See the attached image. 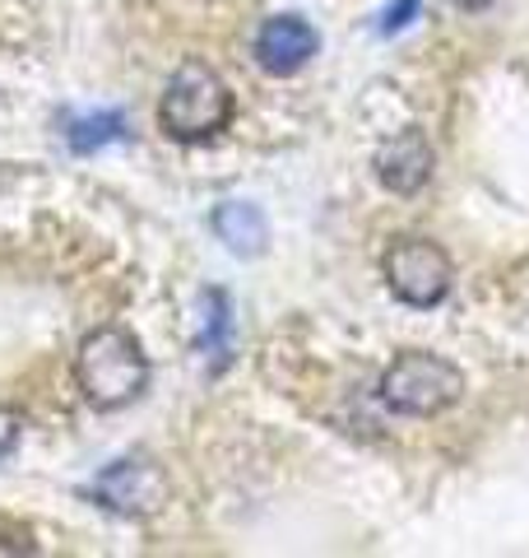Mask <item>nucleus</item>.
<instances>
[{
  "label": "nucleus",
  "instance_id": "f257e3e1",
  "mask_svg": "<svg viewBox=\"0 0 529 558\" xmlns=\"http://www.w3.org/2000/svg\"><path fill=\"white\" fill-rule=\"evenodd\" d=\"M75 381H79V391L94 410H102V414L126 410L131 400H139L149 387V359H145V349H139V340L131 336V330L98 326L79 340Z\"/></svg>",
  "mask_w": 529,
  "mask_h": 558
},
{
  "label": "nucleus",
  "instance_id": "f03ea898",
  "mask_svg": "<svg viewBox=\"0 0 529 558\" xmlns=\"http://www.w3.org/2000/svg\"><path fill=\"white\" fill-rule=\"evenodd\" d=\"M227 121H233V89H227V80L205 61H186L168 80L163 102H158L163 135L182 140V145H205V140L227 131Z\"/></svg>",
  "mask_w": 529,
  "mask_h": 558
},
{
  "label": "nucleus",
  "instance_id": "7ed1b4c3",
  "mask_svg": "<svg viewBox=\"0 0 529 558\" xmlns=\"http://www.w3.org/2000/svg\"><path fill=\"white\" fill-rule=\"evenodd\" d=\"M465 391V377L451 359L428 354V349H404V354L381 373V400L395 414L428 418L451 410Z\"/></svg>",
  "mask_w": 529,
  "mask_h": 558
},
{
  "label": "nucleus",
  "instance_id": "20e7f679",
  "mask_svg": "<svg viewBox=\"0 0 529 558\" xmlns=\"http://www.w3.org/2000/svg\"><path fill=\"white\" fill-rule=\"evenodd\" d=\"M385 284L404 307H436L446 303V293L455 284L451 256L436 247L432 238H399L391 242V252L381 260Z\"/></svg>",
  "mask_w": 529,
  "mask_h": 558
},
{
  "label": "nucleus",
  "instance_id": "39448f33",
  "mask_svg": "<svg viewBox=\"0 0 529 558\" xmlns=\"http://www.w3.org/2000/svg\"><path fill=\"white\" fill-rule=\"evenodd\" d=\"M88 494L116 517H153L168 502V475L153 457H121L98 470Z\"/></svg>",
  "mask_w": 529,
  "mask_h": 558
},
{
  "label": "nucleus",
  "instance_id": "423d86ee",
  "mask_svg": "<svg viewBox=\"0 0 529 558\" xmlns=\"http://www.w3.org/2000/svg\"><path fill=\"white\" fill-rule=\"evenodd\" d=\"M316 51H321V33L303 14H270L256 33V65L264 75H297Z\"/></svg>",
  "mask_w": 529,
  "mask_h": 558
},
{
  "label": "nucleus",
  "instance_id": "0eeeda50",
  "mask_svg": "<svg viewBox=\"0 0 529 558\" xmlns=\"http://www.w3.org/2000/svg\"><path fill=\"white\" fill-rule=\"evenodd\" d=\"M432 168H436V154L428 145V135L414 131V126L391 135L377 154V178L385 191H395V196H418V191L428 186Z\"/></svg>",
  "mask_w": 529,
  "mask_h": 558
},
{
  "label": "nucleus",
  "instance_id": "6e6552de",
  "mask_svg": "<svg viewBox=\"0 0 529 558\" xmlns=\"http://www.w3.org/2000/svg\"><path fill=\"white\" fill-rule=\"evenodd\" d=\"M214 233L233 256H260L270 247V223L251 201H223L214 209Z\"/></svg>",
  "mask_w": 529,
  "mask_h": 558
},
{
  "label": "nucleus",
  "instance_id": "1a4fd4ad",
  "mask_svg": "<svg viewBox=\"0 0 529 558\" xmlns=\"http://www.w3.org/2000/svg\"><path fill=\"white\" fill-rule=\"evenodd\" d=\"M196 349L209 359L214 354V368L227 363V349H233V303H227L223 289H209L200 299V336Z\"/></svg>",
  "mask_w": 529,
  "mask_h": 558
},
{
  "label": "nucleus",
  "instance_id": "9d476101",
  "mask_svg": "<svg viewBox=\"0 0 529 558\" xmlns=\"http://www.w3.org/2000/svg\"><path fill=\"white\" fill-rule=\"evenodd\" d=\"M65 140L75 154H94L112 140H126V117L121 112H94V117H70L65 121Z\"/></svg>",
  "mask_w": 529,
  "mask_h": 558
},
{
  "label": "nucleus",
  "instance_id": "9b49d317",
  "mask_svg": "<svg viewBox=\"0 0 529 558\" xmlns=\"http://www.w3.org/2000/svg\"><path fill=\"white\" fill-rule=\"evenodd\" d=\"M418 5L422 0H391V5L381 10V33H399L418 20Z\"/></svg>",
  "mask_w": 529,
  "mask_h": 558
},
{
  "label": "nucleus",
  "instance_id": "f8f14e48",
  "mask_svg": "<svg viewBox=\"0 0 529 558\" xmlns=\"http://www.w3.org/2000/svg\"><path fill=\"white\" fill-rule=\"evenodd\" d=\"M20 433H24V418L14 414V410H5V405H0V461H5L10 451L20 447Z\"/></svg>",
  "mask_w": 529,
  "mask_h": 558
},
{
  "label": "nucleus",
  "instance_id": "ddd939ff",
  "mask_svg": "<svg viewBox=\"0 0 529 558\" xmlns=\"http://www.w3.org/2000/svg\"><path fill=\"white\" fill-rule=\"evenodd\" d=\"M455 5L469 10V14H479V10H492V5H497V0H455Z\"/></svg>",
  "mask_w": 529,
  "mask_h": 558
}]
</instances>
